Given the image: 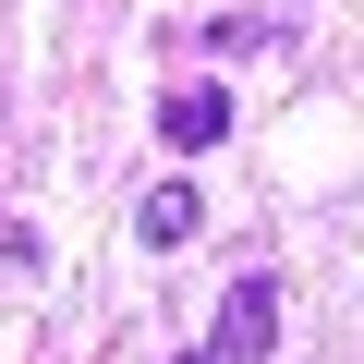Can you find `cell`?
I'll use <instances>...</instances> for the list:
<instances>
[{
    "instance_id": "cell-1",
    "label": "cell",
    "mask_w": 364,
    "mask_h": 364,
    "mask_svg": "<svg viewBox=\"0 0 364 364\" xmlns=\"http://www.w3.org/2000/svg\"><path fill=\"white\" fill-rule=\"evenodd\" d=\"M267 352H279V279H231L219 328H207V364H267Z\"/></svg>"
},
{
    "instance_id": "cell-2",
    "label": "cell",
    "mask_w": 364,
    "mask_h": 364,
    "mask_svg": "<svg viewBox=\"0 0 364 364\" xmlns=\"http://www.w3.org/2000/svg\"><path fill=\"white\" fill-rule=\"evenodd\" d=\"M158 134L195 158V146H219V134H231V97H219V85H170V97H158Z\"/></svg>"
},
{
    "instance_id": "cell-3",
    "label": "cell",
    "mask_w": 364,
    "mask_h": 364,
    "mask_svg": "<svg viewBox=\"0 0 364 364\" xmlns=\"http://www.w3.org/2000/svg\"><path fill=\"white\" fill-rule=\"evenodd\" d=\"M134 219H146V243L170 255V243H195V231H207V195H195V182H158V195H146Z\"/></svg>"
},
{
    "instance_id": "cell-4",
    "label": "cell",
    "mask_w": 364,
    "mask_h": 364,
    "mask_svg": "<svg viewBox=\"0 0 364 364\" xmlns=\"http://www.w3.org/2000/svg\"><path fill=\"white\" fill-rule=\"evenodd\" d=\"M182 364H207V352H182Z\"/></svg>"
}]
</instances>
